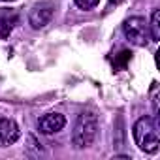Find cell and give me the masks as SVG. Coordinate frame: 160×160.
<instances>
[{"label":"cell","instance_id":"6da1fadb","mask_svg":"<svg viewBox=\"0 0 160 160\" xmlns=\"http://www.w3.org/2000/svg\"><path fill=\"white\" fill-rule=\"evenodd\" d=\"M134 141L139 151L143 152H156L160 145V136H158V119L156 117H141L136 121L132 128Z\"/></svg>","mask_w":160,"mask_h":160},{"label":"cell","instance_id":"7a4b0ae2","mask_svg":"<svg viewBox=\"0 0 160 160\" xmlns=\"http://www.w3.org/2000/svg\"><path fill=\"white\" fill-rule=\"evenodd\" d=\"M98 134V117L92 111H83L77 117L72 132V143L75 149L89 147Z\"/></svg>","mask_w":160,"mask_h":160},{"label":"cell","instance_id":"3957f363","mask_svg":"<svg viewBox=\"0 0 160 160\" xmlns=\"http://www.w3.org/2000/svg\"><path fill=\"white\" fill-rule=\"evenodd\" d=\"M122 32L124 38L138 45V47H145L151 42V32H149V23L143 17H130L122 23Z\"/></svg>","mask_w":160,"mask_h":160},{"label":"cell","instance_id":"277c9868","mask_svg":"<svg viewBox=\"0 0 160 160\" xmlns=\"http://www.w3.org/2000/svg\"><path fill=\"white\" fill-rule=\"evenodd\" d=\"M64 126H66V119L62 113H47V115L40 117V121H38V130H40V134H45V136L57 134Z\"/></svg>","mask_w":160,"mask_h":160},{"label":"cell","instance_id":"5b68a950","mask_svg":"<svg viewBox=\"0 0 160 160\" xmlns=\"http://www.w3.org/2000/svg\"><path fill=\"white\" fill-rule=\"evenodd\" d=\"M51 17H53V8L47 6V4H40L36 8L30 10L28 13V23L34 30H40L43 27H47L51 23Z\"/></svg>","mask_w":160,"mask_h":160},{"label":"cell","instance_id":"8992f818","mask_svg":"<svg viewBox=\"0 0 160 160\" xmlns=\"http://www.w3.org/2000/svg\"><path fill=\"white\" fill-rule=\"evenodd\" d=\"M21 132L15 121L12 119H0V147H10L19 139Z\"/></svg>","mask_w":160,"mask_h":160},{"label":"cell","instance_id":"52a82bcc","mask_svg":"<svg viewBox=\"0 0 160 160\" xmlns=\"http://www.w3.org/2000/svg\"><path fill=\"white\" fill-rule=\"evenodd\" d=\"M149 32H151V40L158 42L160 40V10H154L151 15V23H149Z\"/></svg>","mask_w":160,"mask_h":160},{"label":"cell","instance_id":"ba28073f","mask_svg":"<svg viewBox=\"0 0 160 160\" xmlns=\"http://www.w3.org/2000/svg\"><path fill=\"white\" fill-rule=\"evenodd\" d=\"M73 2L77 4V8H81V10H92L98 6L100 0H73Z\"/></svg>","mask_w":160,"mask_h":160},{"label":"cell","instance_id":"9c48e42d","mask_svg":"<svg viewBox=\"0 0 160 160\" xmlns=\"http://www.w3.org/2000/svg\"><path fill=\"white\" fill-rule=\"evenodd\" d=\"M152 113H154V117L158 119V91H156V83H154V87H152Z\"/></svg>","mask_w":160,"mask_h":160},{"label":"cell","instance_id":"30bf717a","mask_svg":"<svg viewBox=\"0 0 160 160\" xmlns=\"http://www.w3.org/2000/svg\"><path fill=\"white\" fill-rule=\"evenodd\" d=\"M109 2H111V4H121L122 0H109Z\"/></svg>","mask_w":160,"mask_h":160},{"label":"cell","instance_id":"8fae6325","mask_svg":"<svg viewBox=\"0 0 160 160\" xmlns=\"http://www.w3.org/2000/svg\"><path fill=\"white\" fill-rule=\"evenodd\" d=\"M0 2H6V0H0Z\"/></svg>","mask_w":160,"mask_h":160}]
</instances>
